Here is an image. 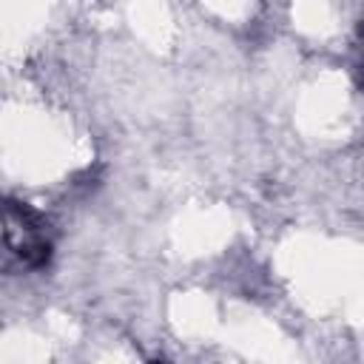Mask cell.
I'll list each match as a JSON object with an SVG mask.
<instances>
[{
  "label": "cell",
  "mask_w": 364,
  "mask_h": 364,
  "mask_svg": "<svg viewBox=\"0 0 364 364\" xmlns=\"http://www.w3.org/2000/svg\"><path fill=\"white\" fill-rule=\"evenodd\" d=\"M156 364H159V361H156Z\"/></svg>",
  "instance_id": "cell-1"
}]
</instances>
